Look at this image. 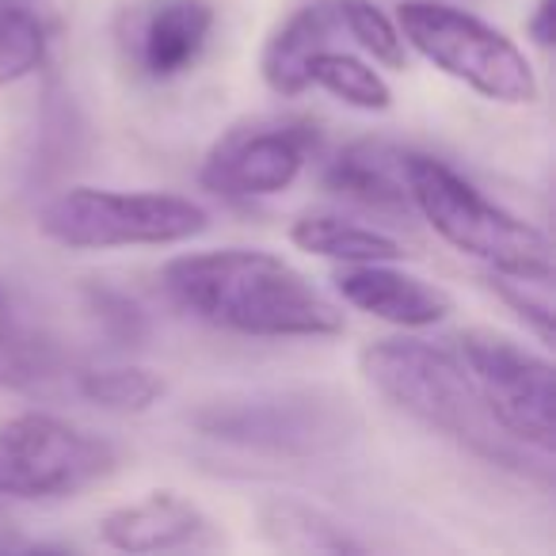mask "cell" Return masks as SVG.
Here are the masks:
<instances>
[{"instance_id":"obj_1","label":"cell","mask_w":556,"mask_h":556,"mask_svg":"<svg viewBox=\"0 0 556 556\" xmlns=\"http://www.w3.org/2000/svg\"><path fill=\"white\" fill-rule=\"evenodd\" d=\"M168 298L217 332L252 340H332L343 309L290 260L263 248H210L164 263Z\"/></svg>"},{"instance_id":"obj_2","label":"cell","mask_w":556,"mask_h":556,"mask_svg":"<svg viewBox=\"0 0 556 556\" xmlns=\"http://www.w3.org/2000/svg\"><path fill=\"white\" fill-rule=\"evenodd\" d=\"M358 366H363V378L396 412L412 416L431 434L450 439L454 446L469 450L492 465H503V469L530 472L533 450L515 442L495 424L457 351L434 348V343L412 340V336H396V340L370 343L358 355Z\"/></svg>"},{"instance_id":"obj_3","label":"cell","mask_w":556,"mask_h":556,"mask_svg":"<svg viewBox=\"0 0 556 556\" xmlns=\"http://www.w3.org/2000/svg\"><path fill=\"white\" fill-rule=\"evenodd\" d=\"M401 168L412 210L454 252L503 275H553V244L545 232L477 191L446 161L427 153H404Z\"/></svg>"},{"instance_id":"obj_4","label":"cell","mask_w":556,"mask_h":556,"mask_svg":"<svg viewBox=\"0 0 556 556\" xmlns=\"http://www.w3.org/2000/svg\"><path fill=\"white\" fill-rule=\"evenodd\" d=\"M396 27L408 50H416L424 62L454 77L457 85L472 88L480 100L503 108L538 103L541 85L526 50L488 20L442 0H401Z\"/></svg>"},{"instance_id":"obj_5","label":"cell","mask_w":556,"mask_h":556,"mask_svg":"<svg viewBox=\"0 0 556 556\" xmlns=\"http://www.w3.org/2000/svg\"><path fill=\"white\" fill-rule=\"evenodd\" d=\"M210 229L202 202L172 191L70 187L39 210V232L70 252L187 244Z\"/></svg>"},{"instance_id":"obj_6","label":"cell","mask_w":556,"mask_h":556,"mask_svg":"<svg viewBox=\"0 0 556 556\" xmlns=\"http://www.w3.org/2000/svg\"><path fill=\"white\" fill-rule=\"evenodd\" d=\"M118 469V450L50 412H24L0 427V500H73Z\"/></svg>"},{"instance_id":"obj_7","label":"cell","mask_w":556,"mask_h":556,"mask_svg":"<svg viewBox=\"0 0 556 556\" xmlns=\"http://www.w3.org/2000/svg\"><path fill=\"white\" fill-rule=\"evenodd\" d=\"M457 358L465 363L495 424L533 454H553V363L500 328H465L457 336Z\"/></svg>"},{"instance_id":"obj_8","label":"cell","mask_w":556,"mask_h":556,"mask_svg":"<svg viewBox=\"0 0 556 556\" xmlns=\"http://www.w3.org/2000/svg\"><path fill=\"white\" fill-rule=\"evenodd\" d=\"M317 149L309 118H255L225 130L202 161L199 184L222 199H267L298 184Z\"/></svg>"},{"instance_id":"obj_9","label":"cell","mask_w":556,"mask_h":556,"mask_svg":"<svg viewBox=\"0 0 556 556\" xmlns=\"http://www.w3.org/2000/svg\"><path fill=\"white\" fill-rule=\"evenodd\" d=\"M336 290L351 309L374 320H386L404 332H424L454 313V298L424 275L396 267V263H358L336 275Z\"/></svg>"},{"instance_id":"obj_10","label":"cell","mask_w":556,"mask_h":556,"mask_svg":"<svg viewBox=\"0 0 556 556\" xmlns=\"http://www.w3.org/2000/svg\"><path fill=\"white\" fill-rule=\"evenodd\" d=\"M210 0H156L130 24V62L149 80H176L202 58L214 31Z\"/></svg>"},{"instance_id":"obj_11","label":"cell","mask_w":556,"mask_h":556,"mask_svg":"<svg viewBox=\"0 0 556 556\" xmlns=\"http://www.w3.org/2000/svg\"><path fill=\"white\" fill-rule=\"evenodd\" d=\"M206 538L210 518L176 492H149L100 518V541L118 553H168Z\"/></svg>"},{"instance_id":"obj_12","label":"cell","mask_w":556,"mask_h":556,"mask_svg":"<svg viewBox=\"0 0 556 556\" xmlns=\"http://www.w3.org/2000/svg\"><path fill=\"white\" fill-rule=\"evenodd\" d=\"M340 31L336 0H313L290 12L282 24L270 31L260 54L263 85L282 100H298L309 92V58L317 50L332 47V35Z\"/></svg>"},{"instance_id":"obj_13","label":"cell","mask_w":556,"mask_h":556,"mask_svg":"<svg viewBox=\"0 0 556 556\" xmlns=\"http://www.w3.org/2000/svg\"><path fill=\"white\" fill-rule=\"evenodd\" d=\"M404 153L378 141H355L325 168V187L340 199L386 217L412 214L408 187H404Z\"/></svg>"},{"instance_id":"obj_14","label":"cell","mask_w":556,"mask_h":556,"mask_svg":"<svg viewBox=\"0 0 556 556\" xmlns=\"http://www.w3.org/2000/svg\"><path fill=\"white\" fill-rule=\"evenodd\" d=\"M290 244L302 248L305 255L343 263V267L408 260L404 244L396 237H389L386 229L348 222V217H340V214H305V217H298V222L290 225Z\"/></svg>"},{"instance_id":"obj_15","label":"cell","mask_w":556,"mask_h":556,"mask_svg":"<svg viewBox=\"0 0 556 556\" xmlns=\"http://www.w3.org/2000/svg\"><path fill=\"white\" fill-rule=\"evenodd\" d=\"M58 378V348L0 302V393L39 396Z\"/></svg>"},{"instance_id":"obj_16","label":"cell","mask_w":556,"mask_h":556,"mask_svg":"<svg viewBox=\"0 0 556 556\" xmlns=\"http://www.w3.org/2000/svg\"><path fill=\"white\" fill-rule=\"evenodd\" d=\"M260 530L270 545L287 553H355L358 541L343 533L325 510L309 507L302 500H267L260 507Z\"/></svg>"},{"instance_id":"obj_17","label":"cell","mask_w":556,"mask_h":556,"mask_svg":"<svg viewBox=\"0 0 556 556\" xmlns=\"http://www.w3.org/2000/svg\"><path fill=\"white\" fill-rule=\"evenodd\" d=\"M309 88L336 96L355 111H389L393 108V88L381 77V70L351 50L325 47L309 58Z\"/></svg>"},{"instance_id":"obj_18","label":"cell","mask_w":556,"mask_h":556,"mask_svg":"<svg viewBox=\"0 0 556 556\" xmlns=\"http://www.w3.org/2000/svg\"><path fill=\"white\" fill-rule=\"evenodd\" d=\"M77 393L118 416H141L164 396V378L149 366H88L77 374Z\"/></svg>"},{"instance_id":"obj_19","label":"cell","mask_w":556,"mask_h":556,"mask_svg":"<svg viewBox=\"0 0 556 556\" xmlns=\"http://www.w3.org/2000/svg\"><path fill=\"white\" fill-rule=\"evenodd\" d=\"M336 16H340V31L370 58L381 70H408V42H404L396 16L378 9L374 0H336Z\"/></svg>"},{"instance_id":"obj_20","label":"cell","mask_w":556,"mask_h":556,"mask_svg":"<svg viewBox=\"0 0 556 556\" xmlns=\"http://www.w3.org/2000/svg\"><path fill=\"white\" fill-rule=\"evenodd\" d=\"M47 58V31L39 16L20 4L0 9V88L31 77Z\"/></svg>"},{"instance_id":"obj_21","label":"cell","mask_w":556,"mask_h":556,"mask_svg":"<svg viewBox=\"0 0 556 556\" xmlns=\"http://www.w3.org/2000/svg\"><path fill=\"white\" fill-rule=\"evenodd\" d=\"M488 287L541 336V343L553 340V275H503V270H488Z\"/></svg>"},{"instance_id":"obj_22","label":"cell","mask_w":556,"mask_h":556,"mask_svg":"<svg viewBox=\"0 0 556 556\" xmlns=\"http://www.w3.org/2000/svg\"><path fill=\"white\" fill-rule=\"evenodd\" d=\"M553 4L556 0H538V4H533V16L526 20V35H530L533 47H541V50L553 47V16H556Z\"/></svg>"}]
</instances>
